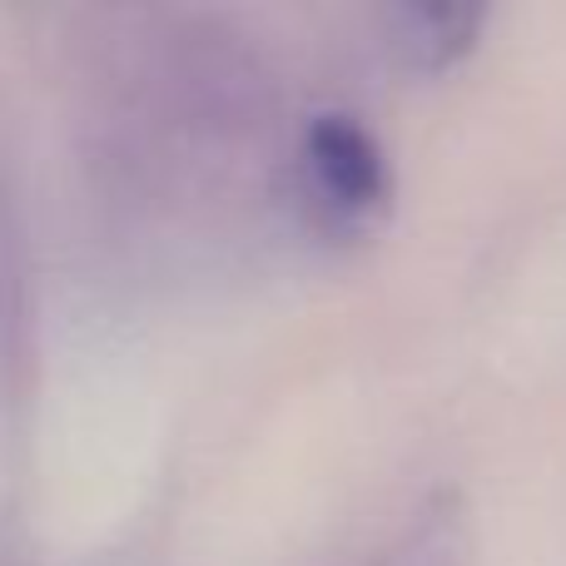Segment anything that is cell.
<instances>
[{
	"label": "cell",
	"mask_w": 566,
	"mask_h": 566,
	"mask_svg": "<svg viewBox=\"0 0 566 566\" xmlns=\"http://www.w3.org/2000/svg\"><path fill=\"white\" fill-rule=\"evenodd\" d=\"M289 199L303 229L333 244L363 239L392 205V165L382 139L348 109L303 115L289 145Z\"/></svg>",
	"instance_id": "obj_1"
},
{
	"label": "cell",
	"mask_w": 566,
	"mask_h": 566,
	"mask_svg": "<svg viewBox=\"0 0 566 566\" xmlns=\"http://www.w3.org/2000/svg\"><path fill=\"white\" fill-rule=\"evenodd\" d=\"M488 20L482 6H452V0H408L382 15L388 50L408 70H448L478 45V30Z\"/></svg>",
	"instance_id": "obj_2"
},
{
	"label": "cell",
	"mask_w": 566,
	"mask_h": 566,
	"mask_svg": "<svg viewBox=\"0 0 566 566\" xmlns=\"http://www.w3.org/2000/svg\"><path fill=\"white\" fill-rule=\"evenodd\" d=\"M472 562V522L458 492H432L412 507L382 547H373L358 566H468Z\"/></svg>",
	"instance_id": "obj_3"
}]
</instances>
